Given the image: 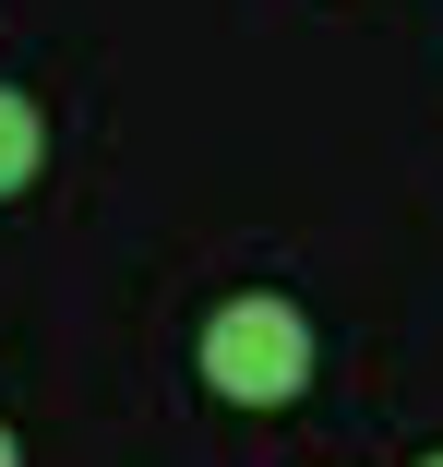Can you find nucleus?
<instances>
[{"label":"nucleus","mask_w":443,"mask_h":467,"mask_svg":"<svg viewBox=\"0 0 443 467\" xmlns=\"http://www.w3.org/2000/svg\"><path fill=\"white\" fill-rule=\"evenodd\" d=\"M36 156H48V120H36V97H13V84H0V204H13L25 180H36Z\"/></svg>","instance_id":"obj_2"},{"label":"nucleus","mask_w":443,"mask_h":467,"mask_svg":"<svg viewBox=\"0 0 443 467\" xmlns=\"http://www.w3.org/2000/svg\"><path fill=\"white\" fill-rule=\"evenodd\" d=\"M431 467H443V455H431Z\"/></svg>","instance_id":"obj_4"},{"label":"nucleus","mask_w":443,"mask_h":467,"mask_svg":"<svg viewBox=\"0 0 443 467\" xmlns=\"http://www.w3.org/2000/svg\"><path fill=\"white\" fill-rule=\"evenodd\" d=\"M0 467H13V431H0Z\"/></svg>","instance_id":"obj_3"},{"label":"nucleus","mask_w":443,"mask_h":467,"mask_svg":"<svg viewBox=\"0 0 443 467\" xmlns=\"http://www.w3.org/2000/svg\"><path fill=\"white\" fill-rule=\"evenodd\" d=\"M204 384H216L228 408H288V396L312 384V324H300L288 300H228V312L204 324Z\"/></svg>","instance_id":"obj_1"}]
</instances>
